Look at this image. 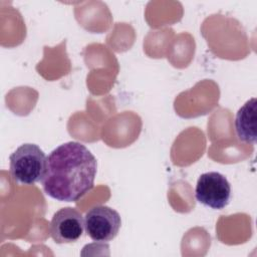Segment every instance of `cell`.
Returning <instances> with one entry per match:
<instances>
[{
    "label": "cell",
    "instance_id": "cell-1",
    "mask_svg": "<svg viewBox=\"0 0 257 257\" xmlns=\"http://www.w3.org/2000/svg\"><path fill=\"white\" fill-rule=\"evenodd\" d=\"M96 169L95 157L83 144H62L47 157L43 191L57 201L76 202L93 188Z\"/></svg>",
    "mask_w": 257,
    "mask_h": 257
},
{
    "label": "cell",
    "instance_id": "cell-2",
    "mask_svg": "<svg viewBox=\"0 0 257 257\" xmlns=\"http://www.w3.org/2000/svg\"><path fill=\"white\" fill-rule=\"evenodd\" d=\"M10 175L12 179L22 185H33L41 182L47 158L44 152L35 144H23L9 157Z\"/></svg>",
    "mask_w": 257,
    "mask_h": 257
},
{
    "label": "cell",
    "instance_id": "cell-3",
    "mask_svg": "<svg viewBox=\"0 0 257 257\" xmlns=\"http://www.w3.org/2000/svg\"><path fill=\"white\" fill-rule=\"evenodd\" d=\"M120 225L121 219L119 214L108 206H94L84 216L86 234L90 239L98 243H107L114 239Z\"/></svg>",
    "mask_w": 257,
    "mask_h": 257
},
{
    "label": "cell",
    "instance_id": "cell-4",
    "mask_svg": "<svg viewBox=\"0 0 257 257\" xmlns=\"http://www.w3.org/2000/svg\"><path fill=\"white\" fill-rule=\"evenodd\" d=\"M195 197L206 207L222 210L230 202V183L224 175L218 172L204 173L197 181Z\"/></svg>",
    "mask_w": 257,
    "mask_h": 257
},
{
    "label": "cell",
    "instance_id": "cell-5",
    "mask_svg": "<svg viewBox=\"0 0 257 257\" xmlns=\"http://www.w3.org/2000/svg\"><path fill=\"white\" fill-rule=\"evenodd\" d=\"M84 219L72 207H64L54 213L49 226L50 236L57 244L76 242L83 234Z\"/></svg>",
    "mask_w": 257,
    "mask_h": 257
},
{
    "label": "cell",
    "instance_id": "cell-6",
    "mask_svg": "<svg viewBox=\"0 0 257 257\" xmlns=\"http://www.w3.org/2000/svg\"><path fill=\"white\" fill-rule=\"evenodd\" d=\"M257 102L253 97L239 108L235 117V130L238 139L246 144L256 143Z\"/></svg>",
    "mask_w": 257,
    "mask_h": 257
}]
</instances>
